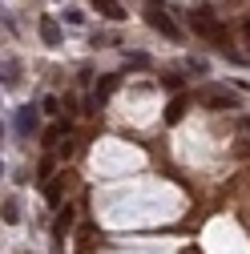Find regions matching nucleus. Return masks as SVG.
Instances as JSON below:
<instances>
[{"label": "nucleus", "instance_id": "nucleus-1", "mask_svg": "<svg viewBox=\"0 0 250 254\" xmlns=\"http://www.w3.org/2000/svg\"><path fill=\"white\" fill-rule=\"evenodd\" d=\"M190 28H194V33L198 37H206L218 53H226V57H234L230 49H226V28H222V20H218L210 8H198V12H190Z\"/></svg>", "mask_w": 250, "mask_h": 254}, {"label": "nucleus", "instance_id": "nucleus-2", "mask_svg": "<svg viewBox=\"0 0 250 254\" xmlns=\"http://www.w3.org/2000/svg\"><path fill=\"white\" fill-rule=\"evenodd\" d=\"M198 101L210 105V109H238V97H234V93H230V89H214V85L198 93Z\"/></svg>", "mask_w": 250, "mask_h": 254}, {"label": "nucleus", "instance_id": "nucleus-3", "mask_svg": "<svg viewBox=\"0 0 250 254\" xmlns=\"http://www.w3.org/2000/svg\"><path fill=\"white\" fill-rule=\"evenodd\" d=\"M145 20H149V28H158L162 37H170V41H178V24H174V16L162 8V4H153L149 12H145Z\"/></svg>", "mask_w": 250, "mask_h": 254}, {"label": "nucleus", "instance_id": "nucleus-4", "mask_svg": "<svg viewBox=\"0 0 250 254\" xmlns=\"http://www.w3.org/2000/svg\"><path fill=\"white\" fill-rule=\"evenodd\" d=\"M37 117H41V113H37V105H24V109L16 113V133H20V137H28V133L37 129Z\"/></svg>", "mask_w": 250, "mask_h": 254}, {"label": "nucleus", "instance_id": "nucleus-5", "mask_svg": "<svg viewBox=\"0 0 250 254\" xmlns=\"http://www.w3.org/2000/svg\"><path fill=\"white\" fill-rule=\"evenodd\" d=\"M93 8H97L105 20H125V16H129V12L121 8V0H93Z\"/></svg>", "mask_w": 250, "mask_h": 254}, {"label": "nucleus", "instance_id": "nucleus-6", "mask_svg": "<svg viewBox=\"0 0 250 254\" xmlns=\"http://www.w3.org/2000/svg\"><path fill=\"white\" fill-rule=\"evenodd\" d=\"M41 37H45V45H61V24L53 16H41Z\"/></svg>", "mask_w": 250, "mask_h": 254}, {"label": "nucleus", "instance_id": "nucleus-7", "mask_svg": "<svg viewBox=\"0 0 250 254\" xmlns=\"http://www.w3.org/2000/svg\"><path fill=\"white\" fill-rule=\"evenodd\" d=\"M113 89H117V77H105V81H101V89L93 93V101H89V109H101V105H105V97H109Z\"/></svg>", "mask_w": 250, "mask_h": 254}, {"label": "nucleus", "instance_id": "nucleus-8", "mask_svg": "<svg viewBox=\"0 0 250 254\" xmlns=\"http://www.w3.org/2000/svg\"><path fill=\"white\" fill-rule=\"evenodd\" d=\"M182 113H186V97H174V101H170V109H166V121L174 125V121H182Z\"/></svg>", "mask_w": 250, "mask_h": 254}, {"label": "nucleus", "instance_id": "nucleus-9", "mask_svg": "<svg viewBox=\"0 0 250 254\" xmlns=\"http://www.w3.org/2000/svg\"><path fill=\"white\" fill-rule=\"evenodd\" d=\"M0 73H4V89H16V85H20V77H16V61H8Z\"/></svg>", "mask_w": 250, "mask_h": 254}, {"label": "nucleus", "instance_id": "nucleus-10", "mask_svg": "<svg viewBox=\"0 0 250 254\" xmlns=\"http://www.w3.org/2000/svg\"><path fill=\"white\" fill-rule=\"evenodd\" d=\"M69 226H73V210L65 206V210H61V214H57V226H53V230H57V234H65Z\"/></svg>", "mask_w": 250, "mask_h": 254}, {"label": "nucleus", "instance_id": "nucleus-11", "mask_svg": "<svg viewBox=\"0 0 250 254\" xmlns=\"http://www.w3.org/2000/svg\"><path fill=\"white\" fill-rule=\"evenodd\" d=\"M0 214H4V222H8V226H16V222H20V210H16V202H4V206H0Z\"/></svg>", "mask_w": 250, "mask_h": 254}, {"label": "nucleus", "instance_id": "nucleus-12", "mask_svg": "<svg viewBox=\"0 0 250 254\" xmlns=\"http://www.w3.org/2000/svg\"><path fill=\"white\" fill-rule=\"evenodd\" d=\"M65 129H69V125H53V129L45 133V145H57L61 137H65Z\"/></svg>", "mask_w": 250, "mask_h": 254}, {"label": "nucleus", "instance_id": "nucleus-13", "mask_svg": "<svg viewBox=\"0 0 250 254\" xmlns=\"http://www.w3.org/2000/svg\"><path fill=\"white\" fill-rule=\"evenodd\" d=\"M65 20H69V24H81L85 12H81V8H65Z\"/></svg>", "mask_w": 250, "mask_h": 254}, {"label": "nucleus", "instance_id": "nucleus-14", "mask_svg": "<svg viewBox=\"0 0 250 254\" xmlns=\"http://www.w3.org/2000/svg\"><path fill=\"white\" fill-rule=\"evenodd\" d=\"M162 85H166V89H182V77H174V73H166V77H162Z\"/></svg>", "mask_w": 250, "mask_h": 254}, {"label": "nucleus", "instance_id": "nucleus-15", "mask_svg": "<svg viewBox=\"0 0 250 254\" xmlns=\"http://www.w3.org/2000/svg\"><path fill=\"white\" fill-rule=\"evenodd\" d=\"M61 105H65V113H77V97H73V93H65V101H61Z\"/></svg>", "mask_w": 250, "mask_h": 254}, {"label": "nucleus", "instance_id": "nucleus-16", "mask_svg": "<svg viewBox=\"0 0 250 254\" xmlns=\"http://www.w3.org/2000/svg\"><path fill=\"white\" fill-rule=\"evenodd\" d=\"M242 33H246V41H250V20H246V24H242Z\"/></svg>", "mask_w": 250, "mask_h": 254}, {"label": "nucleus", "instance_id": "nucleus-17", "mask_svg": "<svg viewBox=\"0 0 250 254\" xmlns=\"http://www.w3.org/2000/svg\"><path fill=\"white\" fill-rule=\"evenodd\" d=\"M242 129H246V133H250V117H246V121H242Z\"/></svg>", "mask_w": 250, "mask_h": 254}, {"label": "nucleus", "instance_id": "nucleus-18", "mask_svg": "<svg viewBox=\"0 0 250 254\" xmlns=\"http://www.w3.org/2000/svg\"><path fill=\"white\" fill-rule=\"evenodd\" d=\"M0 133H4V125H0Z\"/></svg>", "mask_w": 250, "mask_h": 254}]
</instances>
